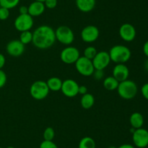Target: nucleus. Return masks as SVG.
I'll list each match as a JSON object with an SVG mask.
<instances>
[{"mask_svg":"<svg viewBox=\"0 0 148 148\" xmlns=\"http://www.w3.org/2000/svg\"><path fill=\"white\" fill-rule=\"evenodd\" d=\"M55 30L51 26H40L33 33V45L40 49H49L56 41Z\"/></svg>","mask_w":148,"mask_h":148,"instance_id":"obj_1","label":"nucleus"},{"mask_svg":"<svg viewBox=\"0 0 148 148\" xmlns=\"http://www.w3.org/2000/svg\"><path fill=\"white\" fill-rule=\"evenodd\" d=\"M109 56L111 61L116 64L125 63L131 57V51L127 46L124 45H115L110 49Z\"/></svg>","mask_w":148,"mask_h":148,"instance_id":"obj_2","label":"nucleus"},{"mask_svg":"<svg viewBox=\"0 0 148 148\" xmlns=\"http://www.w3.org/2000/svg\"><path fill=\"white\" fill-rule=\"evenodd\" d=\"M118 94L124 100H132L137 95L138 88L135 82L132 80H125L119 82L117 88Z\"/></svg>","mask_w":148,"mask_h":148,"instance_id":"obj_3","label":"nucleus"},{"mask_svg":"<svg viewBox=\"0 0 148 148\" xmlns=\"http://www.w3.org/2000/svg\"><path fill=\"white\" fill-rule=\"evenodd\" d=\"M49 89L46 82L43 81H36L30 86V93L33 99L42 100L46 98L49 93Z\"/></svg>","mask_w":148,"mask_h":148,"instance_id":"obj_4","label":"nucleus"},{"mask_svg":"<svg viewBox=\"0 0 148 148\" xmlns=\"http://www.w3.org/2000/svg\"><path fill=\"white\" fill-rule=\"evenodd\" d=\"M56 39L60 43L65 45H69L74 41L75 35L70 28L66 26H61L55 30Z\"/></svg>","mask_w":148,"mask_h":148,"instance_id":"obj_5","label":"nucleus"},{"mask_svg":"<svg viewBox=\"0 0 148 148\" xmlns=\"http://www.w3.org/2000/svg\"><path fill=\"white\" fill-rule=\"evenodd\" d=\"M75 64L77 72L82 75L90 76L93 74L95 68L91 59H88L84 56L79 57Z\"/></svg>","mask_w":148,"mask_h":148,"instance_id":"obj_6","label":"nucleus"},{"mask_svg":"<svg viewBox=\"0 0 148 148\" xmlns=\"http://www.w3.org/2000/svg\"><path fill=\"white\" fill-rule=\"evenodd\" d=\"M14 25L18 31L30 30L33 26V18L29 14L20 15L14 20Z\"/></svg>","mask_w":148,"mask_h":148,"instance_id":"obj_7","label":"nucleus"},{"mask_svg":"<svg viewBox=\"0 0 148 148\" xmlns=\"http://www.w3.org/2000/svg\"><path fill=\"white\" fill-rule=\"evenodd\" d=\"M79 57V51L74 46H67L64 48L60 55V58L62 62L68 65L75 63Z\"/></svg>","mask_w":148,"mask_h":148,"instance_id":"obj_8","label":"nucleus"},{"mask_svg":"<svg viewBox=\"0 0 148 148\" xmlns=\"http://www.w3.org/2000/svg\"><path fill=\"white\" fill-rule=\"evenodd\" d=\"M132 140L134 145L138 148L147 147L148 145V131L140 128L133 132Z\"/></svg>","mask_w":148,"mask_h":148,"instance_id":"obj_9","label":"nucleus"},{"mask_svg":"<svg viewBox=\"0 0 148 148\" xmlns=\"http://www.w3.org/2000/svg\"><path fill=\"white\" fill-rule=\"evenodd\" d=\"M92 64L95 70H103L105 69L111 62L108 52L106 51H101L98 52L95 57L92 59Z\"/></svg>","mask_w":148,"mask_h":148,"instance_id":"obj_10","label":"nucleus"},{"mask_svg":"<svg viewBox=\"0 0 148 148\" xmlns=\"http://www.w3.org/2000/svg\"><path fill=\"white\" fill-rule=\"evenodd\" d=\"M99 34V30L96 26H88L81 31V38L82 41L86 43H92L98 39Z\"/></svg>","mask_w":148,"mask_h":148,"instance_id":"obj_11","label":"nucleus"},{"mask_svg":"<svg viewBox=\"0 0 148 148\" xmlns=\"http://www.w3.org/2000/svg\"><path fill=\"white\" fill-rule=\"evenodd\" d=\"M79 85L72 79H66L62 81L61 91L67 97H74L78 94Z\"/></svg>","mask_w":148,"mask_h":148,"instance_id":"obj_12","label":"nucleus"},{"mask_svg":"<svg viewBox=\"0 0 148 148\" xmlns=\"http://www.w3.org/2000/svg\"><path fill=\"white\" fill-rule=\"evenodd\" d=\"M7 52L10 56L17 57L23 54L25 51V45L20 40H12L7 45Z\"/></svg>","mask_w":148,"mask_h":148,"instance_id":"obj_13","label":"nucleus"},{"mask_svg":"<svg viewBox=\"0 0 148 148\" xmlns=\"http://www.w3.org/2000/svg\"><path fill=\"white\" fill-rule=\"evenodd\" d=\"M119 35L121 39L125 41H132L136 37L135 28L130 23H124L120 27Z\"/></svg>","mask_w":148,"mask_h":148,"instance_id":"obj_14","label":"nucleus"},{"mask_svg":"<svg viewBox=\"0 0 148 148\" xmlns=\"http://www.w3.org/2000/svg\"><path fill=\"white\" fill-rule=\"evenodd\" d=\"M130 75V71L128 67L124 63L116 64L113 69V76L119 81L121 82L128 79Z\"/></svg>","mask_w":148,"mask_h":148,"instance_id":"obj_15","label":"nucleus"},{"mask_svg":"<svg viewBox=\"0 0 148 148\" xmlns=\"http://www.w3.org/2000/svg\"><path fill=\"white\" fill-rule=\"evenodd\" d=\"M28 14L32 17H38L44 12L45 7L44 3L40 1H33L28 6Z\"/></svg>","mask_w":148,"mask_h":148,"instance_id":"obj_16","label":"nucleus"},{"mask_svg":"<svg viewBox=\"0 0 148 148\" xmlns=\"http://www.w3.org/2000/svg\"><path fill=\"white\" fill-rule=\"evenodd\" d=\"M95 0H76V6L82 12L92 11L95 6Z\"/></svg>","mask_w":148,"mask_h":148,"instance_id":"obj_17","label":"nucleus"},{"mask_svg":"<svg viewBox=\"0 0 148 148\" xmlns=\"http://www.w3.org/2000/svg\"><path fill=\"white\" fill-rule=\"evenodd\" d=\"M130 122L132 127L134 128V129H140V128L143 127V124H144V118L141 113L136 112L131 115Z\"/></svg>","mask_w":148,"mask_h":148,"instance_id":"obj_18","label":"nucleus"},{"mask_svg":"<svg viewBox=\"0 0 148 148\" xmlns=\"http://www.w3.org/2000/svg\"><path fill=\"white\" fill-rule=\"evenodd\" d=\"M49 90L53 91H57L61 90L62 86V81L57 77H51L46 81Z\"/></svg>","mask_w":148,"mask_h":148,"instance_id":"obj_19","label":"nucleus"},{"mask_svg":"<svg viewBox=\"0 0 148 148\" xmlns=\"http://www.w3.org/2000/svg\"><path fill=\"white\" fill-rule=\"evenodd\" d=\"M80 103L84 109L88 110L93 106L94 103H95V98H94L93 95H92L91 94L86 93L85 94L82 95Z\"/></svg>","mask_w":148,"mask_h":148,"instance_id":"obj_20","label":"nucleus"},{"mask_svg":"<svg viewBox=\"0 0 148 148\" xmlns=\"http://www.w3.org/2000/svg\"><path fill=\"white\" fill-rule=\"evenodd\" d=\"M119 82L114 76H108L103 81V86L108 91H114L117 89Z\"/></svg>","mask_w":148,"mask_h":148,"instance_id":"obj_21","label":"nucleus"},{"mask_svg":"<svg viewBox=\"0 0 148 148\" xmlns=\"http://www.w3.org/2000/svg\"><path fill=\"white\" fill-rule=\"evenodd\" d=\"M95 142L92 138L85 136L80 140L78 148H95Z\"/></svg>","mask_w":148,"mask_h":148,"instance_id":"obj_22","label":"nucleus"},{"mask_svg":"<svg viewBox=\"0 0 148 148\" xmlns=\"http://www.w3.org/2000/svg\"><path fill=\"white\" fill-rule=\"evenodd\" d=\"M33 40V33L30 30H26V31L21 32V34L20 36V41L24 45L32 42Z\"/></svg>","mask_w":148,"mask_h":148,"instance_id":"obj_23","label":"nucleus"},{"mask_svg":"<svg viewBox=\"0 0 148 148\" xmlns=\"http://www.w3.org/2000/svg\"><path fill=\"white\" fill-rule=\"evenodd\" d=\"M20 0H0V5L1 7L10 10L17 6Z\"/></svg>","mask_w":148,"mask_h":148,"instance_id":"obj_24","label":"nucleus"},{"mask_svg":"<svg viewBox=\"0 0 148 148\" xmlns=\"http://www.w3.org/2000/svg\"><path fill=\"white\" fill-rule=\"evenodd\" d=\"M97 53H98L97 49H95L94 46H88V47L84 50V57H85L88 58V59L92 60V59L95 57V56L96 55Z\"/></svg>","mask_w":148,"mask_h":148,"instance_id":"obj_25","label":"nucleus"},{"mask_svg":"<svg viewBox=\"0 0 148 148\" xmlns=\"http://www.w3.org/2000/svg\"><path fill=\"white\" fill-rule=\"evenodd\" d=\"M55 132L53 128L51 127H47L45 129L44 132H43V138L44 140L47 141H52L54 138Z\"/></svg>","mask_w":148,"mask_h":148,"instance_id":"obj_26","label":"nucleus"},{"mask_svg":"<svg viewBox=\"0 0 148 148\" xmlns=\"http://www.w3.org/2000/svg\"><path fill=\"white\" fill-rule=\"evenodd\" d=\"M40 148H58V147L52 141L44 140L40 143Z\"/></svg>","mask_w":148,"mask_h":148,"instance_id":"obj_27","label":"nucleus"},{"mask_svg":"<svg viewBox=\"0 0 148 148\" xmlns=\"http://www.w3.org/2000/svg\"><path fill=\"white\" fill-rule=\"evenodd\" d=\"M10 16V10L5 7H0V20H5Z\"/></svg>","mask_w":148,"mask_h":148,"instance_id":"obj_28","label":"nucleus"},{"mask_svg":"<svg viewBox=\"0 0 148 148\" xmlns=\"http://www.w3.org/2000/svg\"><path fill=\"white\" fill-rule=\"evenodd\" d=\"M6 82H7V75L4 73V71L0 69V89L4 86Z\"/></svg>","mask_w":148,"mask_h":148,"instance_id":"obj_29","label":"nucleus"},{"mask_svg":"<svg viewBox=\"0 0 148 148\" xmlns=\"http://www.w3.org/2000/svg\"><path fill=\"white\" fill-rule=\"evenodd\" d=\"M45 7L49 9H54L57 5V0H46L44 1Z\"/></svg>","mask_w":148,"mask_h":148,"instance_id":"obj_30","label":"nucleus"},{"mask_svg":"<svg viewBox=\"0 0 148 148\" xmlns=\"http://www.w3.org/2000/svg\"><path fill=\"white\" fill-rule=\"evenodd\" d=\"M92 75H93L95 79L101 80L104 75L103 71V70H95Z\"/></svg>","mask_w":148,"mask_h":148,"instance_id":"obj_31","label":"nucleus"},{"mask_svg":"<svg viewBox=\"0 0 148 148\" xmlns=\"http://www.w3.org/2000/svg\"><path fill=\"white\" fill-rule=\"evenodd\" d=\"M141 91L142 94H143V96L144 97V98L148 100V83L145 84L144 85L142 86Z\"/></svg>","mask_w":148,"mask_h":148,"instance_id":"obj_32","label":"nucleus"},{"mask_svg":"<svg viewBox=\"0 0 148 148\" xmlns=\"http://www.w3.org/2000/svg\"><path fill=\"white\" fill-rule=\"evenodd\" d=\"M86 93H88V89L85 86H79V89H78V94H85Z\"/></svg>","mask_w":148,"mask_h":148,"instance_id":"obj_33","label":"nucleus"},{"mask_svg":"<svg viewBox=\"0 0 148 148\" xmlns=\"http://www.w3.org/2000/svg\"><path fill=\"white\" fill-rule=\"evenodd\" d=\"M19 12H20V15L28 14V7L26 6H21L19 9Z\"/></svg>","mask_w":148,"mask_h":148,"instance_id":"obj_34","label":"nucleus"},{"mask_svg":"<svg viewBox=\"0 0 148 148\" xmlns=\"http://www.w3.org/2000/svg\"><path fill=\"white\" fill-rule=\"evenodd\" d=\"M5 62H6V59L5 57H4V55L0 53V69L3 68L5 65Z\"/></svg>","mask_w":148,"mask_h":148,"instance_id":"obj_35","label":"nucleus"},{"mask_svg":"<svg viewBox=\"0 0 148 148\" xmlns=\"http://www.w3.org/2000/svg\"><path fill=\"white\" fill-rule=\"evenodd\" d=\"M143 52L148 57V41L145 43L144 46H143Z\"/></svg>","mask_w":148,"mask_h":148,"instance_id":"obj_36","label":"nucleus"},{"mask_svg":"<svg viewBox=\"0 0 148 148\" xmlns=\"http://www.w3.org/2000/svg\"><path fill=\"white\" fill-rule=\"evenodd\" d=\"M117 148H134V147L133 145H130V144H124V145H121Z\"/></svg>","mask_w":148,"mask_h":148,"instance_id":"obj_37","label":"nucleus"},{"mask_svg":"<svg viewBox=\"0 0 148 148\" xmlns=\"http://www.w3.org/2000/svg\"><path fill=\"white\" fill-rule=\"evenodd\" d=\"M145 68L146 71H148V59L145 62Z\"/></svg>","mask_w":148,"mask_h":148,"instance_id":"obj_38","label":"nucleus"},{"mask_svg":"<svg viewBox=\"0 0 148 148\" xmlns=\"http://www.w3.org/2000/svg\"><path fill=\"white\" fill-rule=\"evenodd\" d=\"M35 1H40V2L44 3V1H46V0H35Z\"/></svg>","mask_w":148,"mask_h":148,"instance_id":"obj_39","label":"nucleus"},{"mask_svg":"<svg viewBox=\"0 0 148 148\" xmlns=\"http://www.w3.org/2000/svg\"><path fill=\"white\" fill-rule=\"evenodd\" d=\"M108 148H116V147H114V146H111V147H109Z\"/></svg>","mask_w":148,"mask_h":148,"instance_id":"obj_40","label":"nucleus"},{"mask_svg":"<svg viewBox=\"0 0 148 148\" xmlns=\"http://www.w3.org/2000/svg\"><path fill=\"white\" fill-rule=\"evenodd\" d=\"M7 148H14V147H12V146H10V147H7Z\"/></svg>","mask_w":148,"mask_h":148,"instance_id":"obj_41","label":"nucleus"},{"mask_svg":"<svg viewBox=\"0 0 148 148\" xmlns=\"http://www.w3.org/2000/svg\"><path fill=\"white\" fill-rule=\"evenodd\" d=\"M147 148H148V145H147Z\"/></svg>","mask_w":148,"mask_h":148,"instance_id":"obj_42","label":"nucleus"},{"mask_svg":"<svg viewBox=\"0 0 148 148\" xmlns=\"http://www.w3.org/2000/svg\"><path fill=\"white\" fill-rule=\"evenodd\" d=\"M0 148H3V147H0Z\"/></svg>","mask_w":148,"mask_h":148,"instance_id":"obj_43","label":"nucleus"},{"mask_svg":"<svg viewBox=\"0 0 148 148\" xmlns=\"http://www.w3.org/2000/svg\"><path fill=\"white\" fill-rule=\"evenodd\" d=\"M0 7H1V5H0Z\"/></svg>","mask_w":148,"mask_h":148,"instance_id":"obj_44","label":"nucleus"}]
</instances>
